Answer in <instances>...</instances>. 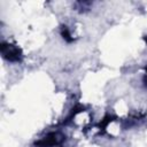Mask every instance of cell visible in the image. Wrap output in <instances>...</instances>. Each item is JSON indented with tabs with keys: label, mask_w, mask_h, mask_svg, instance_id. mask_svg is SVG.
Returning <instances> with one entry per match:
<instances>
[{
	"label": "cell",
	"mask_w": 147,
	"mask_h": 147,
	"mask_svg": "<svg viewBox=\"0 0 147 147\" xmlns=\"http://www.w3.org/2000/svg\"><path fill=\"white\" fill-rule=\"evenodd\" d=\"M145 82H146V84H147V71H146V77H145Z\"/></svg>",
	"instance_id": "2"
},
{
	"label": "cell",
	"mask_w": 147,
	"mask_h": 147,
	"mask_svg": "<svg viewBox=\"0 0 147 147\" xmlns=\"http://www.w3.org/2000/svg\"><path fill=\"white\" fill-rule=\"evenodd\" d=\"M1 54L5 59H7L8 61H11V62H18L22 57V53H21L20 48L9 42L1 44Z\"/></svg>",
	"instance_id": "1"
}]
</instances>
